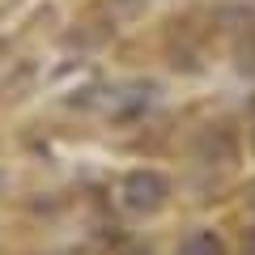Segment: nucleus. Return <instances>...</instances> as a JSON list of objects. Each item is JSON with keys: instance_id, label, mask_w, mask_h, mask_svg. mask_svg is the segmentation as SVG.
<instances>
[{"instance_id": "nucleus-4", "label": "nucleus", "mask_w": 255, "mask_h": 255, "mask_svg": "<svg viewBox=\"0 0 255 255\" xmlns=\"http://www.w3.org/2000/svg\"><path fill=\"white\" fill-rule=\"evenodd\" d=\"M251 204H255V183H251Z\"/></svg>"}, {"instance_id": "nucleus-3", "label": "nucleus", "mask_w": 255, "mask_h": 255, "mask_svg": "<svg viewBox=\"0 0 255 255\" xmlns=\"http://www.w3.org/2000/svg\"><path fill=\"white\" fill-rule=\"evenodd\" d=\"M243 255H255V230H247V238H243Z\"/></svg>"}, {"instance_id": "nucleus-2", "label": "nucleus", "mask_w": 255, "mask_h": 255, "mask_svg": "<svg viewBox=\"0 0 255 255\" xmlns=\"http://www.w3.org/2000/svg\"><path fill=\"white\" fill-rule=\"evenodd\" d=\"M179 255H226V247H221L217 238L209 234V230H196V234H187V238H183Z\"/></svg>"}, {"instance_id": "nucleus-1", "label": "nucleus", "mask_w": 255, "mask_h": 255, "mask_svg": "<svg viewBox=\"0 0 255 255\" xmlns=\"http://www.w3.org/2000/svg\"><path fill=\"white\" fill-rule=\"evenodd\" d=\"M162 191H166V183L157 174H132L128 179V204L132 209H157L162 204Z\"/></svg>"}, {"instance_id": "nucleus-5", "label": "nucleus", "mask_w": 255, "mask_h": 255, "mask_svg": "<svg viewBox=\"0 0 255 255\" xmlns=\"http://www.w3.org/2000/svg\"><path fill=\"white\" fill-rule=\"evenodd\" d=\"M251 145H255V136H251Z\"/></svg>"}]
</instances>
